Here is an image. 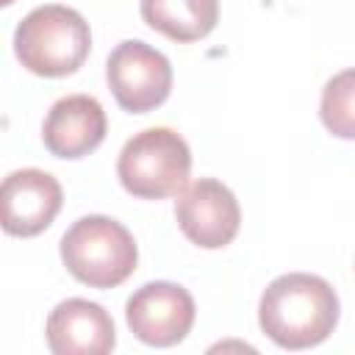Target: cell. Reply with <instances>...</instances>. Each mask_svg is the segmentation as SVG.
I'll return each instance as SVG.
<instances>
[{"instance_id":"cell-1","label":"cell","mask_w":355,"mask_h":355,"mask_svg":"<svg viewBox=\"0 0 355 355\" xmlns=\"http://www.w3.org/2000/svg\"><path fill=\"white\" fill-rule=\"evenodd\" d=\"M338 322L336 288L308 272L275 277L258 302L261 330L283 349H308L322 344Z\"/></svg>"},{"instance_id":"cell-2","label":"cell","mask_w":355,"mask_h":355,"mask_svg":"<svg viewBox=\"0 0 355 355\" xmlns=\"http://www.w3.org/2000/svg\"><path fill=\"white\" fill-rule=\"evenodd\" d=\"M89 50V22L69 6H36L14 31V53L19 64L42 78H64L78 72Z\"/></svg>"},{"instance_id":"cell-3","label":"cell","mask_w":355,"mask_h":355,"mask_svg":"<svg viewBox=\"0 0 355 355\" xmlns=\"http://www.w3.org/2000/svg\"><path fill=\"white\" fill-rule=\"evenodd\" d=\"M61 261L75 280L92 288H114L133 275L139 250L122 222L92 214L72 222L61 236Z\"/></svg>"},{"instance_id":"cell-4","label":"cell","mask_w":355,"mask_h":355,"mask_svg":"<svg viewBox=\"0 0 355 355\" xmlns=\"http://www.w3.org/2000/svg\"><path fill=\"white\" fill-rule=\"evenodd\" d=\"M191 172V150L172 128H147L125 141L116 158L122 189L139 200L178 197Z\"/></svg>"},{"instance_id":"cell-5","label":"cell","mask_w":355,"mask_h":355,"mask_svg":"<svg viewBox=\"0 0 355 355\" xmlns=\"http://www.w3.org/2000/svg\"><path fill=\"white\" fill-rule=\"evenodd\" d=\"M105 80L114 100L130 114H147L169 97L172 64L141 39L119 42L105 61Z\"/></svg>"},{"instance_id":"cell-6","label":"cell","mask_w":355,"mask_h":355,"mask_svg":"<svg viewBox=\"0 0 355 355\" xmlns=\"http://www.w3.org/2000/svg\"><path fill=\"white\" fill-rule=\"evenodd\" d=\"M197 308L191 294L169 280H153L136 288L125 302L130 333L150 347H172L183 341L194 324Z\"/></svg>"},{"instance_id":"cell-7","label":"cell","mask_w":355,"mask_h":355,"mask_svg":"<svg viewBox=\"0 0 355 355\" xmlns=\"http://www.w3.org/2000/svg\"><path fill=\"white\" fill-rule=\"evenodd\" d=\"M175 219L191 244L202 250H219L236 239L241 208L225 183L216 178H200L178 194Z\"/></svg>"},{"instance_id":"cell-8","label":"cell","mask_w":355,"mask_h":355,"mask_svg":"<svg viewBox=\"0 0 355 355\" xmlns=\"http://www.w3.org/2000/svg\"><path fill=\"white\" fill-rule=\"evenodd\" d=\"M61 183L44 169H17L6 175L0 189L3 230L8 236H36L47 230L61 211Z\"/></svg>"},{"instance_id":"cell-9","label":"cell","mask_w":355,"mask_h":355,"mask_svg":"<svg viewBox=\"0 0 355 355\" xmlns=\"http://www.w3.org/2000/svg\"><path fill=\"white\" fill-rule=\"evenodd\" d=\"M44 336L55 355H105L116 344L111 313L80 297L64 300L50 311Z\"/></svg>"},{"instance_id":"cell-10","label":"cell","mask_w":355,"mask_h":355,"mask_svg":"<svg viewBox=\"0 0 355 355\" xmlns=\"http://www.w3.org/2000/svg\"><path fill=\"white\" fill-rule=\"evenodd\" d=\"M105 130V111L92 94H67L50 105L42 141L55 158H83L103 144Z\"/></svg>"},{"instance_id":"cell-11","label":"cell","mask_w":355,"mask_h":355,"mask_svg":"<svg viewBox=\"0 0 355 355\" xmlns=\"http://www.w3.org/2000/svg\"><path fill=\"white\" fill-rule=\"evenodd\" d=\"M141 19L172 42H197L219 22V0H141Z\"/></svg>"},{"instance_id":"cell-12","label":"cell","mask_w":355,"mask_h":355,"mask_svg":"<svg viewBox=\"0 0 355 355\" xmlns=\"http://www.w3.org/2000/svg\"><path fill=\"white\" fill-rule=\"evenodd\" d=\"M322 125L338 139H355V67L333 75L319 100Z\"/></svg>"},{"instance_id":"cell-13","label":"cell","mask_w":355,"mask_h":355,"mask_svg":"<svg viewBox=\"0 0 355 355\" xmlns=\"http://www.w3.org/2000/svg\"><path fill=\"white\" fill-rule=\"evenodd\" d=\"M3 3H6V6H11V3H14V0H3Z\"/></svg>"}]
</instances>
